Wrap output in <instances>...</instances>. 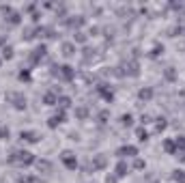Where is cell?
Segmentation results:
<instances>
[{
    "label": "cell",
    "instance_id": "obj_1",
    "mask_svg": "<svg viewBox=\"0 0 185 183\" xmlns=\"http://www.w3.org/2000/svg\"><path fill=\"white\" fill-rule=\"evenodd\" d=\"M22 140H28V142H37L39 138L35 132H22Z\"/></svg>",
    "mask_w": 185,
    "mask_h": 183
},
{
    "label": "cell",
    "instance_id": "obj_2",
    "mask_svg": "<svg viewBox=\"0 0 185 183\" xmlns=\"http://www.w3.org/2000/svg\"><path fill=\"white\" fill-rule=\"evenodd\" d=\"M118 153H121V155H127V157H131V155H136V146H123Z\"/></svg>",
    "mask_w": 185,
    "mask_h": 183
},
{
    "label": "cell",
    "instance_id": "obj_3",
    "mask_svg": "<svg viewBox=\"0 0 185 183\" xmlns=\"http://www.w3.org/2000/svg\"><path fill=\"white\" fill-rule=\"evenodd\" d=\"M62 50H65V54H67V56H71V54H73V46H71V43H65Z\"/></svg>",
    "mask_w": 185,
    "mask_h": 183
},
{
    "label": "cell",
    "instance_id": "obj_4",
    "mask_svg": "<svg viewBox=\"0 0 185 183\" xmlns=\"http://www.w3.org/2000/svg\"><path fill=\"white\" fill-rule=\"evenodd\" d=\"M2 56H4V58H11V56H13V50H11V47H4Z\"/></svg>",
    "mask_w": 185,
    "mask_h": 183
},
{
    "label": "cell",
    "instance_id": "obj_5",
    "mask_svg": "<svg viewBox=\"0 0 185 183\" xmlns=\"http://www.w3.org/2000/svg\"><path fill=\"white\" fill-rule=\"evenodd\" d=\"M123 125H131V114H123Z\"/></svg>",
    "mask_w": 185,
    "mask_h": 183
},
{
    "label": "cell",
    "instance_id": "obj_6",
    "mask_svg": "<svg viewBox=\"0 0 185 183\" xmlns=\"http://www.w3.org/2000/svg\"><path fill=\"white\" fill-rule=\"evenodd\" d=\"M140 97H142V99H148V97H151V91H148V89H146V91L142 89V91H140Z\"/></svg>",
    "mask_w": 185,
    "mask_h": 183
}]
</instances>
